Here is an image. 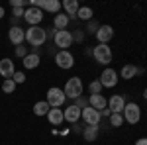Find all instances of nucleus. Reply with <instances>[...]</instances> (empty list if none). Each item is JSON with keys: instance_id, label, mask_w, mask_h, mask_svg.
<instances>
[{"instance_id": "1", "label": "nucleus", "mask_w": 147, "mask_h": 145, "mask_svg": "<svg viewBox=\"0 0 147 145\" xmlns=\"http://www.w3.org/2000/svg\"><path fill=\"white\" fill-rule=\"evenodd\" d=\"M26 41L32 47H41L47 41V30L39 28V26H30L26 30Z\"/></svg>"}, {"instance_id": "2", "label": "nucleus", "mask_w": 147, "mask_h": 145, "mask_svg": "<svg viewBox=\"0 0 147 145\" xmlns=\"http://www.w3.org/2000/svg\"><path fill=\"white\" fill-rule=\"evenodd\" d=\"M63 92H65V96H67V98L77 100L79 96H82V80H80L79 77H71L67 82H65Z\"/></svg>"}, {"instance_id": "3", "label": "nucleus", "mask_w": 147, "mask_h": 145, "mask_svg": "<svg viewBox=\"0 0 147 145\" xmlns=\"http://www.w3.org/2000/svg\"><path fill=\"white\" fill-rule=\"evenodd\" d=\"M122 116H124V122H127L129 125H136L141 120V108L137 106L136 102H127L124 112H122Z\"/></svg>"}, {"instance_id": "4", "label": "nucleus", "mask_w": 147, "mask_h": 145, "mask_svg": "<svg viewBox=\"0 0 147 145\" xmlns=\"http://www.w3.org/2000/svg\"><path fill=\"white\" fill-rule=\"evenodd\" d=\"M92 57H94V61L96 63H100V65H108V63H112V49H110V45H104V43H98L94 49H92Z\"/></svg>"}, {"instance_id": "5", "label": "nucleus", "mask_w": 147, "mask_h": 145, "mask_svg": "<svg viewBox=\"0 0 147 145\" xmlns=\"http://www.w3.org/2000/svg\"><path fill=\"white\" fill-rule=\"evenodd\" d=\"M65 102H67V96H65L63 88L51 86V88L47 90V104H49L51 108H61Z\"/></svg>"}, {"instance_id": "6", "label": "nucleus", "mask_w": 147, "mask_h": 145, "mask_svg": "<svg viewBox=\"0 0 147 145\" xmlns=\"http://www.w3.org/2000/svg\"><path fill=\"white\" fill-rule=\"evenodd\" d=\"M53 41H55V47H59V51H69V47L75 43L73 41V32H67V30L55 32Z\"/></svg>"}, {"instance_id": "7", "label": "nucleus", "mask_w": 147, "mask_h": 145, "mask_svg": "<svg viewBox=\"0 0 147 145\" xmlns=\"http://www.w3.org/2000/svg\"><path fill=\"white\" fill-rule=\"evenodd\" d=\"M98 80H100L102 88H114V86L118 84V80H120V75H118L112 67H108V69L102 71V75H100Z\"/></svg>"}, {"instance_id": "8", "label": "nucleus", "mask_w": 147, "mask_h": 145, "mask_svg": "<svg viewBox=\"0 0 147 145\" xmlns=\"http://www.w3.org/2000/svg\"><path fill=\"white\" fill-rule=\"evenodd\" d=\"M80 120L86 123V125H98L102 120L100 112L94 110V108H90V106H86V108H82V112H80Z\"/></svg>"}, {"instance_id": "9", "label": "nucleus", "mask_w": 147, "mask_h": 145, "mask_svg": "<svg viewBox=\"0 0 147 145\" xmlns=\"http://www.w3.org/2000/svg\"><path fill=\"white\" fill-rule=\"evenodd\" d=\"M55 65L59 69H73V65H75V57H73V53L71 51H57L55 55Z\"/></svg>"}, {"instance_id": "10", "label": "nucleus", "mask_w": 147, "mask_h": 145, "mask_svg": "<svg viewBox=\"0 0 147 145\" xmlns=\"http://www.w3.org/2000/svg\"><path fill=\"white\" fill-rule=\"evenodd\" d=\"M24 20L30 24V26H39L41 20H43V10L30 6V8H26V12H24Z\"/></svg>"}, {"instance_id": "11", "label": "nucleus", "mask_w": 147, "mask_h": 145, "mask_svg": "<svg viewBox=\"0 0 147 145\" xmlns=\"http://www.w3.org/2000/svg\"><path fill=\"white\" fill-rule=\"evenodd\" d=\"M8 39H10L12 45H22L26 41V30H22L20 26H12L10 30H8Z\"/></svg>"}, {"instance_id": "12", "label": "nucleus", "mask_w": 147, "mask_h": 145, "mask_svg": "<svg viewBox=\"0 0 147 145\" xmlns=\"http://www.w3.org/2000/svg\"><path fill=\"white\" fill-rule=\"evenodd\" d=\"M94 35H96V41H98V43L108 45L110 41H112V37H114V28L112 26H100L98 32H96Z\"/></svg>"}, {"instance_id": "13", "label": "nucleus", "mask_w": 147, "mask_h": 145, "mask_svg": "<svg viewBox=\"0 0 147 145\" xmlns=\"http://www.w3.org/2000/svg\"><path fill=\"white\" fill-rule=\"evenodd\" d=\"M125 108V100L122 94H114L110 96V100H108V110L112 112V114H122Z\"/></svg>"}, {"instance_id": "14", "label": "nucleus", "mask_w": 147, "mask_h": 145, "mask_svg": "<svg viewBox=\"0 0 147 145\" xmlns=\"http://www.w3.org/2000/svg\"><path fill=\"white\" fill-rule=\"evenodd\" d=\"M14 73H16V69H14V61H12L10 57L0 59V77L6 80V78L14 77Z\"/></svg>"}, {"instance_id": "15", "label": "nucleus", "mask_w": 147, "mask_h": 145, "mask_svg": "<svg viewBox=\"0 0 147 145\" xmlns=\"http://www.w3.org/2000/svg\"><path fill=\"white\" fill-rule=\"evenodd\" d=\"M80 108H77L75 104H71V106H67L65 110H63V118H65V122L67 123H79L80 120Z\"/></svg>"}, {"instance_id": "16", "label": "nucleus", "mask_w": 147, "mask_h": 145, "mask_svg": "<svg viewBox=\"0 0 147 145\" xmlns=\"http://www.w3.org/2000/svg\"><path fill=\"white\" fill-rule=\"evenodd\" d=\"M88 106L94 108V110H98V112H102L104 108H108V100L102 94H90L88 96Z\"/></svg>"}, {"instance_id": "17", "label": "nucleus", "mask_w": 147, "mask_h": 145, "mask_svg": "<svg viewBox=\"0 0 147 145\" xmlns=\"http://www.w3.org/2000/svg\"><path fill=\"white\" fill-rule=\"evenodd\" d=\"M61 6H63L65 14H67L71 20H77V12H79V8H80L77 0H63V2H61Z\"/></svg>"}, {"instance_id": "18", "label": "nucleus", "mask_w": 147, "mask_h": 145, "mask_svg": "<svg viewBox=\"0 0 147 145\" xmlns=\"http://www.w3.org/2000/svg\"><path fill=\"white\" fill-rule=\"evenodd\" d=\"M69 24H71V18H69L65 12H59V14H55V18H53V26H55L57 32H61V30H67Z\"/></svg>"}, {"instance_id": "19", "label": "nucleus", "mask_w": 147, "mask_h": 145, "mask_svg": "<svg viewBox=\"0 0 147 145\" xmlns=\"http://www.w3.org/2000/svg\"><path fill=\"white\" fill-rule=\"evenodd\" d=\"M47 120L51 125H61V123L65 122V118H63V110L61 108H51L49 114H47Z\"/></svg>"}, {"instance_id": "20", "label": "nucleus", "mask_w": 147, "mask_h": 145, "mask_svg": "<svg viewBox=\"0 0 147 145\" xmlns=\"http://www.w3.org/2000/svg\"><path fill=\"white\" fill-rule=\"evenodd\" d=\"M22 61H24V67H26V69H37V67H39V63H41V59H39L37 53H28Z\"/></svg>"}, {"instance_id": "21", "label": "nucleus", "mask_w": 147, "mask_h": 145, "mask_svg": "<svg viewBox=\"0 0 147 145\" xmlns=\"http://www.w3.org/2000/svg\"><path fill=\"white\" fill-rule=\"evenodd\" d=\"M94 18V12H92L90 6H80L79 12H77V20H84V22H90Z\"/></svg>"}, {"instance_id": "22", "label": "nucleus", "mask_w": 147, "mask_h": 145, "mask_svg": "<svg viewBox=\"0 0 147 145\" xmlns=\"http://www.w3.org/2000/svg\"><path fill=\"white\" fill-rule=\"evenodd\" d=\"M61 8H63V6H61V2H59V0H45L41 10L51 12V14H59V12H61Z\"/></svg>"}, {"instance_id": "23", "label": "nucleus", "mask_w": 147, "mask_h": 145, "mask_svg": "<svg viewBox=\"0 0 147 145\" xmlns=\"http://www.w3.org/2000/svg\"><path fill=\"white\" fill-rule=\"evenodd\" d=\"M82 137L86 141H96V137H98V125H86L82 129Z\"/></svg>"}, {"instance_id": "24", "label": "nucleus", "mask_w": 147, "mask_h": 145, "mask_svg": "<svg viewBox=\"0 0 147 145\" xmlns=\"http://www.w3.org/2000/svg\"><path fill=\"white\" fill-rule=\"evenodd\" d=\"M49 110H51V106L47 104V100H39V102H35V106H34L35 116H47Z\"/></svg>"}, {"instance_id": "25", "label": "nucleus", "mask_w": 147, "mask_h": 145, "mask_svg": "<svg viewBox=\"0 0 147 145\" xmlns=\"http://www.w3.org/2000/svg\"><path fill=\"white\" fill-rule=\"evenodd\" d=\"M137 75V67L136 65H124L122 71H120V77L125 78V80H129V78H134Z\"/></svg>"}, {"instance_id": "26", "label": "nucleus", "mask_w": 147, "mask_h": 145, "mask_svg": "<svg viewBox=\"0 0 147 145\" xmlns=\"http://www.w3.org/2000/svg\"><path fill=\"white\" fill-rule=\"evenodd\" d=\"M14 90H16V82H14L12 78H6V80L2 82V92H4V94H12Z\"/></svg>"}, {"instance_id": "27", "label": "nucleus", "mask_w": 147, "mask_h": 145, "mask_svg": "<svg viewBox=\"0 0 147 145\" xmlns=\"http://www.w3.org/2000/svg\"><path fill=\"white\" fill-rule=\"evenodd\" d=\"M124 123V116L122 114H110V125L112 127H120Z\"/></svg>"}, {"instance_id": "28", "label": "nucleus", "mask_w": 147, "mask_h": 145, "mask_svg": "<svg viewBox=\"0 0 147 145\" xmlns=\"http://www.w3.org/2000/svg\"><path fill=\"white\" fill-rule=\"evenodd\" d=\"M88 92H90V94H100V92H102L100 80H92L90 84H88Z\"/></svg>"}, {"instance_id": "29", "label": "nucleus", "mask_w": 147, "mask_h": 145, "mask_svg": "<svg viewBox=\"0 0 147 145\" xmlns=\"http://www.w3.org/2000/svg\"><path fill=\"white\" fill-rule=\"evenodd\" d=\"M12 80H14L16 84H22V82H26V73H22V71H16V73H14V77H12Z\"/></svg>"}, {"instance_id": "30", "label": "nucleus", "mask_w": 147, "mask_h": 145, "mask_svg": "<svg viewBox=\"0 0 147 145\" xmlns=\"http://www.w3.org/2000/svg\"><path fill=\"white\" fill-rule=\"evenodd\" d=\"M24 12H26V8H14V10H12V18L20 22V20L24 18Z\"/></svg>"}, {"instance_id": "31", "label": "nucleus", "mask_w": 147, "mask_h": 145, "mask_svg": "<svg viewBox=\"0 0 147 145\" xmlns=\"http://www.w3.org/2000/svg\"><path fill=\"white\" fill-rule=\"evenodd\" d=\"M75 106H77V108H80V110H82V108H86V106H88V98H84V96H79V98L75 100Z\"/></svg>"}, {"instance_id": "32", "label": "nucleus", "mask_w": 147, "mask_h": 145, "mask_svg": "<svg viewBox=\"0 0 147 145\" xmlns=\"http://www.w3.org/2000/svg\"><path fill=\"white\" fill-rule=\"evenodd\" d=\"M12 8H24V6H30V0H10Z\"/></svg>"}, {"instance_id": "33", "label": "nucleus", "mask_w": 147, "mask_h": 145, "mask_svg": "<svg viewBox=\"0 0 147 145\" xmlns=\"http://www.w3.org/2000/svg\"><path fill=\"white\" fill-rule=\"evenodd\" d=\"M14 51H16V57H20V59H24V57L28 55V49H26L24 45H18V47H14Z\"/></svg>"}, {"instance_id": "34", "label": "nucleus", "mask_w": 147, "mask_h": 145, "mask_svg": "<svg viewBox=\"0 0 147 145\" xmlns=\"http://www.w3.org/2000/svg\"><path fill=\"white\" fill-rule=\"evenodd\" d=\"M86 28H88V34H96V32H98V28H100V24H98V22H94V20H90Z\"/></svg>"}, {"instance_id": "35", "label": "nucleus", "mask_w": 147, "mask_h": 145, "mask_svg": "<svg viewBox=\"0 0 147 145\" xmlns=\"http://www.w3.org/2000/svg\"><path fill=\"white\" fill-rule=\"evenodd\" d=\"M73 41H77V43L84 41V34H82V30H77V32L73 34Z\"/></svg>"}, {"instance_id": "36", "label": "nucleus", "mask_w": 147, "mask_h": 145, "mask_svg": "<svg viewBox=\"0 0 147 145\" xmlns=\"http://www.w3.org/2000/svg\"><path fill=\"white\" fill-rule=\"evenodd\" d=\"M136 145H147V137H139L136 141Z\"/></svg>"}, {"instance_id": "37", "label": "nucleus", "mask_w": 147, "mask_h": 145, "mask_svg": "<svg viewBox=\"0 0 147 145\" xmlns=\"http://www.w3.org/2000/svg\"><path fill=\"white\" fill-rule=\"evenodd\" d=\"M110 114H112V112L108 110V108H104V110L100 112V116H108V118H110Z\"/></svg>"}, {"instance_id": "38", "label": "nucleus", "mask_w": 147, "mask_h": 145, "mask_svg": "<svg viewBox=\"0 0 147 145\" xmlns=\"http://www.w3.org/2000/svg\"><path fill=\"white\" fill-rule=\"evenodd\" d=\"M2 18H4V8L0 6V20H2Z\"/></svg>"}, {"instance_id": "39", "label": "nucleus", "mask_w": 147, "mask_h": 145, "mask_svg": "<svg viewBox=\"0 0 147 145\" xmlns=\"http://www.w3.org/2000/svg\"><path fill=\"white\" fill-rule=\"evenodd\" d=\"M143 98H145V100H147V88L143 90Z\"/></svg>"}]
</instances>
